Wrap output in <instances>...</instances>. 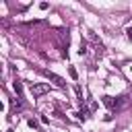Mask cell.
<instances>
[{
	"mask_svg": "<svg viewBox=\"0 0 132 132\" xmlns=\"http://www.w3.org/2000/svg\"><path fill=\"white\" fill-rule=\"evenodd\" d=\"M27 124H29V128H39V122H37V120H33V118H31Z\"/></svg>",
	"mask_w": 132,
	"mask_h": 132,
	"instance_id": "5",
	"label": "cell"
},
{
	"mask_svg": "<svg viewBox=\"0 0 132 132\" xmlns=\"http://www.w3.org/2000/svg\"><path fill=\"white\" fill-rule=\"evenodd\" d=\"M103 103H105L107 107H113V105H118V99L113 101V97H103Z\"/></svg>",
	"mask_w": 132,
	"mask_h": 132,
	"instance_id": "3",
	"label": "cell"
},
{
	"mask_svg": "<svg viewBox=\"0 0 132 132\" xmlns=\"http://www.w3.org/2000/svg\"><path fill=\"white\" fill-rule=\"evenodd\" d=\"M126 35H128V39H130V41H132V25H130V27H128V29H126Z\"/></svg>",
	"mask_w": 132,
	"mask_h": 132,
	"instance_id": "6",
	"label": "cell"
},
{
	"mask_svg": "<svg viewBox=\"0 0 132 132\" xmlns=\"http://www.w3.org/2000/svg\"><path fill=\"white\" fill-rule=\"evenodd\" d=\"M12 87H14V91H16V95H21V91H23V87H21V82H19V80H14V85H12Z\"/></svg>",
	"mask_w": 132,
	"mask_h": 132,
	"instance_id": "4",
	"label": "cell"
},
{
	"mask_svg": "<svg viewBox=\"0 0 132 132\" xmlns=\"http://www.w3.org/2000/svg\"><path fill=\"white\" fill-rule=\"evenodd\" d=\"M43 74H45V76H47L50 80H54V82H56L58 87H64V85H66V82H64V78H60L58 74H54V72H50V70H43Z\"/></svg>",
	"mask_w": 132,
	"mask_h": 132,
	"instance_id": "2",
	"label": "cell"
},
{
	"mask_svg": "<svg viewBox=\"0 0 132 132\" xmlns=\"http://www.w3.org/2000/svg\"><path fill=\"white\" fill-rule=\"evenodd\" d=\"M47 91H50V87L43 85V82H33V85H31V95H33V97H41V95H45Z\"/></svg>",
	"mask_w": 132,
	"mask_h": 132,
	"instance_id": "1",
	"label": "cell"
}]
</instances>
